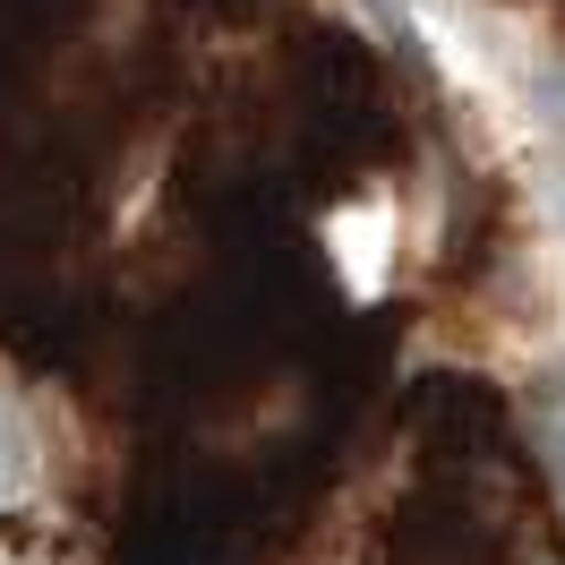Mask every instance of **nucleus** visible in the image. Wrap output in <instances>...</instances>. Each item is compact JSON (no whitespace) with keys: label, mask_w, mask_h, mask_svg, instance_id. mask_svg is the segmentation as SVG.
<instances>
[{"label":"nucleus","mask_w":565,"mask_h":565,"mask_svg":"<svg viewBox=\"0 0 565 565\" xmlns=\"http://www.w3.org/2000/svg\"><path fill=\"white\" fill-rule=\"evenodd\" d=\"M26 471H35V462H26V428L0 412V497H18V489H26Z\"/></svg>","instance_id":"f257e3e1"}]
</instances>
